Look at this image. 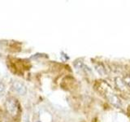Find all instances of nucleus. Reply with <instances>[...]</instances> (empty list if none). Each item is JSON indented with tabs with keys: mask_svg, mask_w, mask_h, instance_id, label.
Returning <instances> with one entry per match:
<instances>
[{
	"mask_svg": "<svg viewBox=\"0 0 130 122\" xmlns=\"http://www.w3.org/2000/svg\"><path fill=\"white\" fill-rule=\"evenodd\" d=\"M6 109L11 116H16L19 113V104L18 102L13 98H9L6 101Z\"/></svg>",
	"mask_w": 130,
	"mask_h": 122,
	"instance_id": "nucleus-1",
	"label": "nucleus"
},
{
	"mask_svg": "<svg viewBox=\"0 0 130 122\" xmlns=\"http://www.w3.org/2000/svg\"><path fill=\"white\" fill-rule=\"evenodd\" d=\"M12 87H13L15 90L18 94H20V95H24L26 94V91H27L26 86L19 81H15L14 82L12 83Z\"/></svg>",
	"mask_w": 130,
	"mask_h": 122,
	"instance_id": "nucleus-2",
	"label": "nucleus"
},
{
	"mask_svg": "<svg viewBox=\"0 0 130 122\" xmlns=\"http://www.w3.org/2000/svg\"><path fill=\"white\" fill-rule=\"evenodd\" d=\"M107 98H108V100L110 101V103L115 106L116 108L121 107V102H120V99L116 95H114V94H109Z\"/></svg>",
	"mask_w": 130,
	"mask_h": 122,
	"instance_id": "nucleus-3",
	"label": "nucleus"
},
{
	"mask_svg": "<svg viewBox=\"0 0 130 122\" xmlns=\"http://www.w3.org/2000/svg\"><path fill=\"white\" fill-rule=\"evenodd\" d=\"M96 69H97V71L99 72L101 75L105 74V69H104V67L102 64H98L97 66H96Z\"/></svg>",
	"mask_w": 130,
	"mask_h": 122,
	"instance_id": "nucleus-4",
	"label": "nucleus"
},
{
	"mask_svg": "<svg viewBox=\"0 0 130 122\" xmlns=\"http://www.w3.org/2000/svg\"><path fill=\"white\" fill-rule=\"evenodd\" d=\"M123 81L126 85H128V87H130V74L126 75L123 78Z\"/></svg>",
	"mask_w": 130,
	"mask_h": 122,
	"instance_id": "nucleus-5",
	"label": "nucleus"
},
{
	"mask_svg": "<svg viewBox=\"0 0 130 122\" xmlns=\"http://www.w3.org/2000/svg\"><path fill=\"white\" fill-rule=\"evenodd\" d=\"M4 92H5V85H3V82L0 81V96H3Z\"/></svg>",
	"mask_w": 130,
	"mask_h": 122,
	"instance_id": "nucleus-6",
	"label": "nucleus"
}]
</instances>
